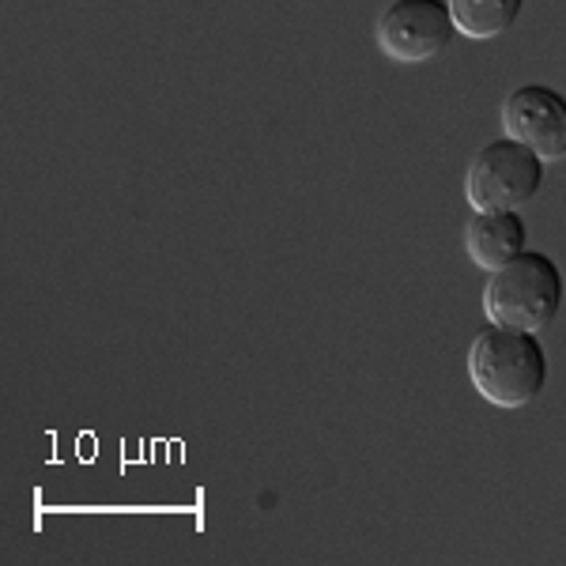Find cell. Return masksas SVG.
I'll use <instances>...</instances> for the list:
<instances>
[{"label":"cell","mask_w":566,"mask_h":566,"mask_svg":"<svg viewBox=\"0 0 566 566\" xmlns=\"http://www.w3.org/2000/svg\"><path fill=\"white\" fill-rule=\"evenodd\" d=\"M469 378L495 408H528L547 386V352L536 333L491 325L469 344Z\"/></svg>","instance_id":"6da1fadb"},{"label":"cell","mask_w":566,"mask_h":566,"mask_svg":"<svg viewBox=\"0 0 566 566\" xmlns=\"http://www.w3.org/2000/svg\"><path fill=\"white\" fill-rule=\"evenodd\" d=\"M566 298V276L541 250H522L514 261L491 272L483 287V317L502 328L544 333L559 317Z\"/></svg>","instance_id":"7a4b0ae2"},{"label":"cell","mask_w":566,"mask_h":566,"mask_svg":"<svg viewBox=\"0 0 566 566\" xmlns=\"http://www.w3.org/2000/svg\"><path fill=\"white\" fill-rule=\"evenodd\" d=\"M544 186V159L514 136L483 144L464 170V200L472 212H517Z\"/></svg>","instance_id":"3957f363"},{"label":"cell","mask_w":566,"mask_h":566,"mask_svg":"<svg viewBox=\"0 0 566 566\" xmlns=\"http://www.w3.org/2000/svg\"><path fill=\"white\" fill-rule=\"evenodd\" d=\"M453 34H458V27H453L446 0H392L374 27L378 50L397 65L434 61L453 42Z\"/></svg>","instance_id":"277c9868"},{"label":"cell","mask_w":566,"mask_h":566,"mask_svg":"<svg viewBox=\"0 0 566 566\" xmlns=\"http://www.w3.org/2000/svg\"><path fill=\"white\" fill-rule=\"evenodd\" d=\"M502 129L544 163L566 159V95L547 84H525L502 103Z\"/></svg>","instance_id":"5b68a950"},{"label":"cell","mask_w":566,"mask_h":566,"mask_svg":"<svg viewBox=\"0 0 566 566\" xmlns=\"http://www.w3.org/2000/svg\"><path fill=\"white\" fill-rule=\"evenodd\" d=\"M525 219L517 212H476L464 227V253L483 272H495L528 250Z\"/></svg>","instance_id":"8992f818"},{"label":"cell","mask_w":566,"mask_h":566,"mask_svg":"<svg viewBox=\"0 0 566 566\" xmlns=\"http://www.w3.org/2000/svg\"><path fill=\"white\" fill-rule=\"evenodd\" d=\"M446 4H450L458 34L472 42H488L517 23L525 0H446Z\"/></svg>","instance_id":"52a82bcc"}]
</instances>
